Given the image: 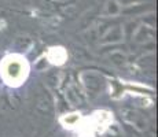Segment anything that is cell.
Returning a JSON list of instances; mask_svg holds the SVG:
<instances>
[{
    "mask_svg": "<svg viewBox=\"0 0 158 137\" xmlns=\"http://www.w3.org/2000/svg\"><path fill=\"white\" fill-rule=\"evenodd\" d=\"M29 65L21 55H10L0 65V75L7 85L18 87L26 80Z\"/></svg>",
    "mask_w": 158,
    "mask_h": 137,
    "instance_id": "cell-1",
    "label": "cell"
},
{
    "mask_svg": "<svg viewBox=\"0 0 158 137\" xmlns=\"http://www.w3.org/2000/svg\"><path fill=\"white\" fill-rule=\"evenodd\" d=\"M66 56H68V55H66V51L63 50L62 47L50 48V51H48V54H47L48 60H50L51 63H54V65H62V63H65Z\"/></svg>",
    "mask_w": 158,
    "mask_h": 137,
    "instance_id": "cell-2",
    "label": "cell"
},
{
    "mask_svg": "<svg viewBox=\"0 0 158 137\" xmlns=\"http://www.w3.org/2000/svg\"><path fill=\"white\" fill-rule=\"evenodd\" d=\"M111 119H113V117H111V114L109 111H96L95 114H94V125H95L96 127H99V129H105V127H107V125L111 122Z\"/></svg>",
    "mask_w": 158,
    "mask_h": 137,
    "instance_id": "cell-3",
    "label": "cell"
},
{
    "mask_svg": "<svg viewBox=\"0 0 158 137\" xmlns=\"http://www.w3.org/2000/svg\"><path fill=\"white\" fill-rule=\"evenodd\" d=\"M60 122L66 127H73L80 122V114H66L60 118Z\"/></svg>",
    "mask_w": 158,
    "mask_h": 137,
    "instance_id": "cell-4",
    "label": "cell"
},
{
    "mask_svg": "<svg viewBox=\"0 0 158 137\" xmlns=\"http://www.w3.org/2000/svg\"><path fill=\"white\" fill-rule=\"evenodd\" d=\"M120 10H121V6L117 0H109L105 6V14L106 15H111V17H113V15H117L120 13Z\"/></svg>",
    "mask_w": 158,
    "mask_h": 137,
    "instance_id": "cell-5",
    "label": "cell"
}]
</instances>
